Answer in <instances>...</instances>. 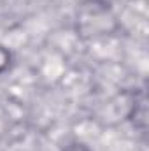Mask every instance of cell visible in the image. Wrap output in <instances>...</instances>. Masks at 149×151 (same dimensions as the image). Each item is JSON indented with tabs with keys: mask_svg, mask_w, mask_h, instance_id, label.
Masks as SVG:
<instances>
[{
	"mask_svg": "<svg viewBox=\"0 0 149 151\" xmlns=\"http://www.w3.org/2000/svg\"><path fill=\"white\" fill-rule=\"evenodd\" d=\"M9 58H11V56H9V51H7L4 46H0V72L9 65Z\"/></svg>",
	"mask_w": 149,
	"mask_h": 151,
	"instance_id": "obj_1",
	"label": "cell"
},
{
	"mask_svg": "<svg viewBox=\"0 0 149 151\" xmlns=\"http://www.w3.org/2000/svg\"><path fill=\"white\" fill-rule=\"evenodd\" d=\"M65 151H88L86 146H82V144H70V146H67Z\"/></svg>",
	"mask_w": 149,
	"mask_h": 151,
	"instance_id": "obj_2",
	"label": "cell"
}]
</instances>
